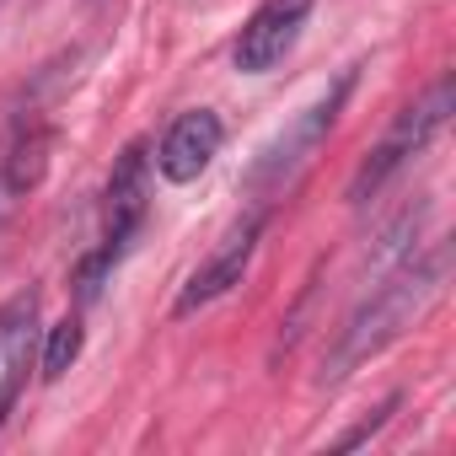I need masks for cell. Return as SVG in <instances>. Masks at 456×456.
<instances>
[{
  "instance_id": "6",
  "label": "cell",
  "mask_w": 456,
  "mask_h": 456,
  "mask_svg": "<svg viewBox=\"0 0 456 456\" xmlns=\"http://www.w3.org/2000/svg\"><path fill=\"white\" fill-rule=\"evenodd\" d=\"M306 17H312V0H264V6L248 17L242 38H237V70H242V76L274 70V65L301 44Z\"/></svg>"
},
{
  "instance_id": "8",
  "label": "cell",
  "mask_w": 456,
  "mask_h": 456,
  "mask_svg": "<svg viewBox=\"0 0 456 456\" xmlns=\"http://www.w3.org/2000/svg\"><path fill=\"white\" fill-rule=\"evenodd\" d=\"M49 151H54V129H28V134L12 145V156L0 161V172H6V183H12L17 199H22L28 188H38V177H44V167H49Z\"/></svg>"
},
{
  "instance_id": "2",
  "label": "cell",
  "mask_w": 456,
  "mask_h": 456,
  "mask_svg": "<svg viewBox=\"0 0 456 456\" xmlns=\"http://www.w3.org/2000/svg\"><path fill=\"white\" fill-rule=\"evenodd\" d=\"M145 209H151V145L134 140L124 145V156L113 161V177H108V225H102V248L81 264L76 274V290L81 301H92L108 280V269L134 248V237L145 232Z\"/></svg>"
},
{
  "instance_id": "5",
  "label": "cell",
  "mask_w": 456,
  "mask_h": 456,
  "mask_svg": "<svg viewBox=\"0 0 456 456\" xmlns=\"http://www.w3.org/2000/svg\"><path fill=\"white\" fill-rule=\"evenodd\" d=\"M258 237H264V209L242 215L232 232L215 242V253H209V258L188 274V285L177 290L172 317H193L199 306H209V301H220L232 285H242V274H248V264H253V253H258Z\"/></svg>"
},
{
  "instance_id": "11",
  "label": "cell",
  "mask_w": 456,
  "mask_h": 456,
  "mask_svg": "<svg viewBox=\"0 0 456 456\" xmlns=\"http://www.w3.org/2000/svg\"><path fill=\"white\" fill-rule=\"evenodd\" d=\"M22 381H28V338L12 349V360H6V365H0V424H6V413L17 408Z\"/></svg>"
},
{
  "instance_id": "12",
  "label": "cell",
  "mask_w": 456,
  "mask_h": 456,
  "mask_svg": "<svg viewBox=\"0 0 456 456\" xmlns=\"http://www.w3.org/2000/svg\"><path fill=\"white\" fill-rule=\"evenodd\" d=\"M392 408H397V397H387V403H381V408H376V413H370L365 424H354L349 435H338V445H344V451H354V445H365V440H370V435H376V429L387 424V413H392Z\"/></svg>"
},
{
  "instance_id": "4",
  "label": "cell",
  "mask_w": 456,
  "mask_h": 456,
  "mask_svg": "<svg viewBox=\"0 0 456 456\" xmlns=\"http://www.w3.org/2000/svg\"><path fill=\"white\" fill-rule=\"evenodd\" d=\"M349 86H354V76H338L333 92H322L312 108H301V113L258 151V161L248 167V193H253V199L280 193V188L317 156V145L333 134V124H338V113H344V102H349Z\"/></svg>"
},
{
  "instance_id": "10",
  "label": "cell",
  "mask_w": 456,
  "mask_h": 456,
  "mask_svg": "<svg viewBox=\"0 0 456 456\" xmlns=\"http://www.w3.org/2000/svg\"><path fill=\"white\" fill-rule=\"evenodd\" d=\"M33 312H38V296H33V290L0 306V365H6V360H12V349L28 338V328H33Z\"/></svg>"
},
{
  "instance_id": "7",
  "label": "cell",
  "mask_w": 456,
  "mask_h": 456,
  "mask_svg": "<svg viewBox=\"0 0 456 456\" xmlns=\"http://www.w3.org/2000/svg\"><path fill=\"white\" fill-rule=\"evenodd\" d=\"M225 145V124L209 113V108H193V113H177L156 145V172L167 183H193L209 172V161L220 156Z\"/></svg>"
},
{
  "instance_id": "1",
  "label": "cell",
  "mask_w": 456,
  "mask_h": 456,
  "mask_svg": "<svg viewBox=\"0 0 456 456\" xmlns=\"http://www.w3.org/2000/svg\"><path fill=\"white\" fill-rule=\"evenodd\" d=\"M445 248H429V253H408L360 306H354V317L344 322V333H338V344H333V354H328V365H322V387H338L360 360H370V354H381L435 296H440V285H445Z\"/></svg>"
},
{
  "instance_id": "9",
  "label": "cell",
  "mask_w": 456,
  "mask_h": 456,
  "mask_svg": "<svg viewBox=\"0 0 456 456\" xmlns=\"http://www.w3.org/2000/svg\"><path fill=\"white\" fill-rule=\"evenodd\" d=\"M81 344H86V333H81V322H76V317L54 322V328H49V338H44V360H38V376H44V381H60V376L76 365Z\"/></svg>"
},
{
  "instance_id": "14",
  "label": "cell",
  "mask_w": 456,
  "mask_h": 456,
  "mask_svg": "<svg viewBox=\"0 0 456 456\" xmlns=\"http://www.w3.org/2000/svg\"><path fill=\"white\" fill-rule=\"evenodd\" d=\"M0 6H6V0H0Z\"/></svg>"
},
{
  "instance_id": "13",
  "label": "cell",
  "mask_w": 456,
  "mask_h": 456,
  "mask_svg": "<svg viewBox=\"0 0 456 456\" xmlns=\"http://www.w3.org/2000/svg\"><path fill=\"white\" fill-rule=\"evenodd\" d=\"M12 204H17V193H12V183H6V172H0V225H6V215H12Z\"/></svg>"
},
{
  "instance_id": "3",
  "label": "cell",
  "mask_w": 456,
  "mask_h": 456,
  "mask_svg": "<svg viewBox=\"0 0 456 456\" xmlns=\"http://www.w3.org/2000/svg\"><path fill=\"white\" fill-rule=\"evenodd\" d=\"M451 108H456V81L451 76H440L419 102H408L403 113H397V124L365 151V161L354 167V177H349V204H370L381 188H387V177L408 161V156H419L440 129H445V118H451Z\"/></svg>"
}]
</instances>
